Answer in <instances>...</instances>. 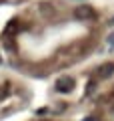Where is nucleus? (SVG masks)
<instances>
[{
	"label": "nucleus",
	"mask_w": 114,
	"mask_h": 121,
	"mask_svg": "<svg viewBox=\"0 0 114 121\" xmlns=\"http://www.w3.org/2000/svg\"><path fill=\"white\" fill-rule=\"evenodd\" d=\"M84 121H96V119H94V117H86Z\"/></svg>",
	"instance_id": "obj_5"
},
{
	"label": "nucleus",
	"mask_w": 114,
	"mask_h": 121,
	"mask_svg": "<svg viewBox=\"0 0 114 121\" xmlns=\"http://www.w3.org/2000/svg\"><path fill=\"white\" fill-rule=\"evenodd\" d=\"M74 87H76V81L72 77H68V75H64V77H60L56 81V91L58 93H70Z\"/></svg>",
	"instance_id": "obj_1"
},
{
	"label": "nucleus",
	"mask_w": 114,
	"mask_h": 121,
	"mask_svg": "<svg viewBox=\"0 0 114 121\" xmlns=\"http://www.w3.org/2000/svg\"><path fill=\"white\" fill-rule=\"evenodd\" d=\"M108 43H110V44H114V32H112V35L108 36Z\"/></svg>",
	"instance_id": "obj_4"
},
{
	"label": "nucleus",
	"mask_w": 114,
	"mask_h": 121,
	"mask_svg": "<svg viewBox=\"0 0 114 121\" xmlns=\"http://www.w3.org/2000/svg\"><path fill=\"white\" fill-rule=\"evenodd\" d=\"M114 75V63H104L96 69V77L98 79H108Z\"/></svg>",
	"instance_id": "obj_3"
},
{
	"label": "nucleus",
	"mask_w": 114,
	"mask_h": 121,
	"mask_svg": "<svg viewBox=\"0 0 114 121\" xmlns=\"http://www.w3.org/2000/svg\"><path fill=\"white\" fill-rule=\"evenodd\" d=\"M72 14L76 20H90V18H94V8L92 6H76Z\"/></svg>",
	"instance_id": "obj_2"
}]
</instances>
